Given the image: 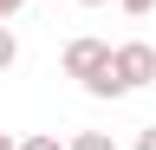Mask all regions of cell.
<instances>
[{"mask_svg": "<svg viewBox=\"0 0 156 150\" xmlns=\"http://www.w3.org/2000/svg\"><path fill=\"white\" fill-rule=\"evenodd\" d=\"M111 52H117V46L91 39V33H78V39H72L65 52H58V65H65V79H78V85H85L91 72H104V65H111Z\"/></svg>", "mask_w": 156, "mask_h": 150, "instance_id": "1", "label": "cell"}, {"mask_svg": "<svg viewBox=\"0 0 156 150\" xmlns=\"http://www.w3.org/2000/svg\"><path fill=\"white\" fill-rule=\"evenodd\" d=\"M117 79H124L130 91H143L156 79V46L150 39H124V46H117Z\"/></svg>", "mask_w": 156, "mask_h": 150, "instance_id": "2", "label": "cell"}, {"mask_svg": "<svg viewBox=\"0 0 156 150\" xmlns=\"http://www.w3.org/2000/svg\"><path fill=\"white\" fill-rule=\"evenodd\" d=\"M85 91H91V98H124V91H130L124 79H117V52H111L104 72H91V79H85Z\"/></svg>", "mask_w": 156, "mask_h": 150, "instance_id": "3", "label": "cell"}, {"mask_svg": "<svg viewBox=\"0 0 156 150\" xmlns=\"http://www.w3.org/2000/svg\"><path fill=\"white\" fill-rule=\"evenodd\" d=\"M13 65H20V33L0 26V72H13Z\"/></svg>", "mask_w": 156, "mask_h": 150, "instance_id": "4", "label": "cell"}, {"mask_svg": "<svg viewBox=\"0 0 156 150\" xmlns=\"http://www.w3.org/2000/svg\"><path fill=\"white\" fill-rule=\"evenodd\" d=\"M65 150H117L104 130H78V137H65Z\"/></svg>", "mask_w": 156, "mask_h": 150, "instance_id": "5", "label": "cell"}, {"mask_svg": "<svg viewBox=\"0 0 156 150\" xmlns=\"http://www.w3.org/2000/svg\"><path fill=\"white\" fill-rule=\"evenodd\" d=\"M20 150H65V144H58L52 130H33V137H20Z\"/></svg>", "mask_w": 156, "mask_h": 150, "instance_id": "6", "label": "cell"}, {"mask_svg": "<svg viewBox=\"0 0 156 150\" xmlns=\"http://www.w3.org/2000/svg\"><path fill=\"white\" fill-rule=\"evenodd\" d=\"M117 7H124V13H130V20H143V13L156 7V0H117Z\"/></svg>", "mask_w": 156, "mask_h": 150, "instance_id": "7", "label": "cell"}, {"mask_svg": "<svg viewBox=\"0 0 156 150\" xmlns=\"http://www.w3.org/2000/svg\"><path fill=\"white\" fill-rule=\"evenodd\" d=\"M136 150H156V124H143V130H136Z\"/></svg>", "mask_w": 156, "mask_h": 150, "instance_id": "8", "label": "cell"}, {"mask_svg": "<svg viewBox=\"0 0 156 150\" xmlns=\"http://www.w3.org/2000/svg\"><path fill=\"white\" fill-rule=\"evenodd\" d=\"M13 13H20V0H0V26H7V20H13Z\"/></svg>", "mask_w": 156, "mask_h": 150, "instance_id": "9", "label": "cell"}, {"mask_svg": "<svg viewBox=\"0 0 156 150\" xmlns=\"http://www.w3.org/2000/svg\"><path fill=\"white\" fill-rule=\"evenodd\" d=\"M0 150H20V144H13V137H7V130H0Z\"/></svg>", "mask_w": 156, "mask_h": 150, "instance_id": "10", "label": "cell"}, {"mask_svg": "<svg viewBox=\"0 0 156 150\" xmlns=\"http://www.w3.org/2000/svg\"><path fill=\"white\" fill-rule=\"evenodd\" d=\"M78 7H111V0H78Z\"/></svg>", "mask_w": 156, "mask_h": 150, "instance_id": "11", "label": "cell"}]
</instances>
